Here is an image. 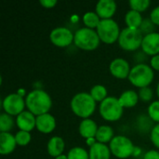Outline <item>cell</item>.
<instances>
[{"instance_id": "2e32d148", "label": "cell", "mask_w": 159, "mask_h": 159, "mask_svg": "<svg viewBox=\"0 0 159 159\" xmlns=\"http://www.w3.org/2000/svg\"><path fill=\"white\" fill-rule=\"evenodd\" d=\"M17 145L15 136L8 132L0 133V154L8 155L15 150Z\"/></svg>"}, {"instance_id": "484cf974", "label": "cell", "mask_w": 159, "mask_h": 159, "mask_svg": "<svg viewBox=\"0 0 159 159\" xmlns=\"http://www.w3.org/2000/svg\"><path fill=\"white\" fill-rule=\"evenodd\" d=\"M68 159H89V154L82 147L72 148L68 155Z\"/></svg>"}, {"instance_id": "e575fe53", "label": "cell", "mask_w": 159, "mask_h": 159, "mask_svg": "<svg viewBox=\"0 0 159 159\" xmlns=\"http://www.w3.org/2000/svg\"><path fill=\"white\" fill-rule=\"evenodd\" d=\"M143 159H159V152L156 150H150L144 155Z\"/></svg>"}, {"instance_id": "7c38bea8", "label": "cell", "mask_w": 159, "mask_h": 159, "mask_svg": "<svg viewBox=\"0 0 159 159\" xmlns=\"http://www.w3.org/2000/svg\"><path fill=\"white\" fill-rule=\"evenodd\" d=\"M142 49L147 55L153 57L159 54V33H151L145 34L142 43Z\"/></svg>"}, {"instance_id": "d6a6232c", "label": "cell", "mask_w": 159, "mask_h": 159, "mask_svg": "<svg viewBox=\"0 0 159 159\" xmlns=\"http://www.w3.org/2000/svg\"><path fill=\"white\" fill-rule=\"evenodd\" d=\"M150 20H152V22L156 25H158L159 26V6L155 7L151 14H150Z\"/></svg>"}, {"instance_id": "9c48e42d", "label": "cell", "mask_w": 159, "mask_h": 159, "mask_svg": "<svg viewBox=\"0 0 159 159\" xmlns=\"http://www.w3.org/2000/svg\"><path fill=\"white\" fill-rule=\"evenodd\" d=\"M26 103L21 95L19 93H12L7 95L2 102V107L6 114L9 116H19L23 112Z\"/></svg>"}, {"instance_id": "74e56055", "label": "cell", "mask_w": 159, "mask_h": 159, "mask_svg": "<svg viewBox=\"0 0 159 159\" xmlns=\"http://www.w3.org/2000/svg\"><path fill=\"white\" fill-rule=\"evenodd\" d=\"M157 96H158L159 98V82L158 84H157Z\"/></svg>"}, {"instance_id": "5bb4252c", "label": "cell", "mask_w": 159, "mask_h": 159, "mask_svg": "<svg viewBox=\"0 0 159 159\" xmlns=\"http://www.w3.org/2000/svg\"><path fill=\"white\" fill-rule=\"evenodd\" d=\"M116 10V4L114 0H100L96 5V13L102 20L111 19Z\"/></svg>"}, {"instance_id": "5b68a950", "label": "cell", "mask_w": 159, "mask_h": 159, "mask_svg": "<svg viewBox=\"0 0 159 159\" xmlns=\"http://www.w3.org/2000/svg\"><path fill=\"white\" fill-rule=\"evenodd\" d=\"M143 39V33L140 29L127 27L121 31L118 38V44L124 50L134 51L142 47Z\"/></svg>"}, {"instance_id": "8d00e7d4", "label": "cell", "mask_w": 159, "mask_h": 159, "mask_svg": "<svg viewBox=\"0 0 159 159\" xmlns=\"http://www.w3.org/2000/svg\"><path fill=\"white\" fill-rule=\"evenodd\" d=\"M55 159H68V157L65 156V155H61V156L57 157Z\"/></svg>"}, {"instance_id": "ac0fdd59", "label": "cell", "mask_w": 159, "mask_h": 159, "mask_svg": "<svg viewBox=\"0 0 159 159\" xmlns=\"http://www.w3.org/2000/svg\"><path fill=\"white\" fill-rule=\"evenodd\" d=\"M89 159H110V148L100 143H96L89 149Z\"/></svg>"}, {"instance_id": "7a4b0ae2", "label": "cell", "mask_w": 159, "mask_h": 159, "mask_svg": "<svg viewBox=\"0 0 159 159\" xmlns=\"http://www.w3.org/2000/svg\"><path fill=\"white\" fill-rule=\"evenodd\" d=\"M71 109L75 115L84 119L89 118L96 109V102L89 93L75 94L71 101Z\"/></svg>"}, {"instance_id": "9a60e30c", "label": "cell", "mask_w": 159, "mask_h": 159, "mask_svg": "<svg viewBox=\"0 0 159 159\" xmlns=\"http://www.w3.org/2000/svg\"><path fill=\"white\" fill-rule=\"evenodd\" d=\"M38 131L48 134L52 132L56 128V120L50 114H44L36 116V126Z\"/></svg>"}, {"instance_id": "4fadbf2b", "label": "cell", "mask_w": 159, "mask_h": 159, "mask_svg": "<svg viewBox=\"0 0 159 159\" xmlns=\"http://www.w3.org/2000/svg\"><path fill=\"white\" fill-rule=\"evenodd\" d=\"M16 124L20 130L30 132L36 126V117L30 111H23L17 116Z\"/></svg>"}, {"instance_id": "277c9868", "label": "cell", "mask_w": 159, "mask_h": 159, "mask_svg": "<svg viewBox=\"0 0 159 159\" xmlns=\"http://www.w3.org/2000/svg\"><path fill=\"white\" fill-rule=\"evenodd\" d=\"M154 79V72L152 67L140 63L135 65L129 73V80L130 83L140 89L148 87Z\"/></svg>"}, {"instance_id": "603a6c76", "label": "cell", "mask_w": 159, "mask_h": 159, "mask_svg": "<svg viewBox=\"0 0 159 159\" xmlns=\"http://www.w3.org/2000/svg\"><path fill=\"white\" fill-rule=\"evenodd\" d=\"M102 20H100V17L98 16V14L96 12H87L84 14L83 16V22L84 24L90 29H94L97 28L100 24Z\"/></svg>"}, {"instance_id": "8992f818", "label": "cell", "mask_w": 159, "mask_h": 159, "mask_svg": "<svg viewBox=\"0 0 159 159\" xmlns=\"http://www.w3.org/2000/svg\"><path fill=\"white\" fill-rule=\"evenodd\" d=\"M100 114L107 121H117L123 115V107L116 97H107L100 104Z\"/></svg>"}, {"instance_id": "f1b7e54d", "label": "cell", "mask_w": 159, "mask_h": 159, "mask_svg": "<svg viewBox=\"0 0 159 159\" xmlns=\"http://www.w3.org/2000/svg\"><path fill=\"white\" fill-rule=\"evenodd\" d=\"M148 115L153 121L159 123V101H156L149 105Z\"/></svg>"}, {"instance_id": "30bf717a", "label": "cell", "mask_w": 159, "mask_h": 159, "mask_svg": "<svg viewBox=\"0 0 159 159\" xmlns=\"http://www.w3.org/2000/svg\"><path fill=\"white\" fill-rule=\"evenodd\" d=\"M49 39L56 47L65 48L72 44L75 39V34L65 27H57L51 31Z\"/></svg>"}, {"instance_id": "44dd1931", "label": "cell", "mask_w": 159, "mask_h": 159, "mask_svg": "<svg viewBox=\"0 0 159 159\" xmlns=\"http://www.w3.org/2000/svg\"><path fill=\"white\" fill-rule=\"evenodd\" d=\"M95 139L97 143L105 144L106 143H110L114 139V130L110 126H101L99 127Z\"/></svg>"}, {"instance_id": "8fae6325", "label": "cell", "mask_w": 159, "mask_h": 159, "mask_svg": "<svg viewBox=\"0 0 159 159\" xmlns=\"http://www.w3.org/2000/svg\"><path fill=\"white\" fill-rule=\"evenodd\" d=\"M109 70L113 76L119 79H125L127 77L129 78L131 69L129 68V64L126 60L122 58H116L111 61Z\"/></svg>"}, {"instance_id": "e0dca14e", "label": "cell", "mask_w": 159, "mask_h": 159, "mask_svg": "<svg viewBox=\"0 0 159 159\" xmlns=\"http://www.w3.org/2000/svg\"><path fill=\"white\" fill-rule=\"evenodd\" d=\"M98 129L99 127L97 126L95 121H93L92 119L87 118L81 121L79 125V133L81 137L88 140V139L95 138Z\"/></svg>"}, {"instance_id": "7402d4cb", "label": "cell", "mask_w": 159, "mask_h": 159, "mask_svg": "<svg viewBox=\"0 0 159 159\" xmlns=\"http://www.w3.org/2000/svg\"><path fill=\"white\" fill-rule=\"evenodd\" d=\"M143 18L140 12L135 11V10H129L127 12L125 16V22L129 28H133V29H140L142 23H143Z\"/></svg>"}, {"instance_id": "83f0119b", "label": "cell", "mask_w": 159, "mask_h": 159, "mask_svg": "<svg viewBox=\"0 0 159 159\" xmlns=\"http://www.w3.org/2000/svg\"><path fill=\"white\" fill-rule=\"evenodd\" d=\"M15 139H16V143L18 145L25 146L28 143H30V142H31V134H30V132L20 130L16 133Z\"/></svg>"}, {"instance_id": "52a82bcc", "label": "cell", "mask_w": 159, "mask_h": 159, "mask_svg": "<svg viewBox=\"0 0 159 159\" xmlns=\"http://www.w3.org/2000/svg\"><path fill=\"white\" fill-rule=\"evenodd\" d=\"M110 150L116 157L125 159L134 154L135 147L129 138L119 135L114 137L110 142Z\"/></svg>"}, {"instance_id": "f546056e", "label": "cell", "mask_w": 159, "mask_h": 159, "mask_svg": "<svg viewBox=\"0 0 159 159\" xmlns=\"http://www.w3.org/2000/svg\"><path fill=\"white\" fill-rule=\"evenodd\" d=\"M139 98L142 101H143V102H149V101H151L152 98H153V90L150 88H148V87L140 89Z\"/></svg>"}, {"instance_id": "ffe728a7", "label": "cell", "mask_w": 159, "mask_h": 159, "mask_svg": "<svg viewBox=\"0 0 159 159\" xmlns=\"http://www.w3.org/2000/svg\"><path fill=\"white\" fill-rule=\"evenodd\" d=\"M118 100L123 108H131L138 103L139 95L134 90H127L121 94Z\"/></svg>"}, {"instance_id": "d590c367", "label": "cell", "mask_w": 159, "mask_h": 159, "mask_svg": "<svg viewBox=\"0 0 159 159\" xmlns=\"http://www.w3.org/2000/svg\"><path fill=\"white\" fill-rule=\"evenodd\" d=\"M151 66H152L153 69L159 71V54L154 56L151 59Z\"/></svg>"}, {"instance_id": "6da1fadb", "label": "cell", "mask_w": 159, "mask_h": 159, "mask_svg": "<svg viewBox=\"0 0 159 159\" xmlns=\"http://www.w3.org/2000/svg\"><path fill=\"white\" fill-rule=\"evenodd\" d=\"M25 103L28 110L36 116L48 114L52 106L50 96L42 89H34L28 93Z\"/></svg>"}, {"instance_id": "1f68e13d", "label": "cell", "mask_w": 159, "mask_h": 159, "mask_svg": "<svg viewBox=\"0 0 159 159\" xmlns=\"http://www.w3.org/2000/svg\"><path fill=\"white\" fill-rule=\"evenodd\" d=\"M152 20H145L144 21H143L141 27H140V30L142 33H146V34H151V33H154L153 30H154V26L152 25Z\"/></svg>"}, {"instance_id": "ba28073f", "label": "cell", "mask_w": 159, "mask_h": 159, "mask_svg": "<svg viewBox=\"0 0 159 159\" xmlns=\"http://www.w3.org/2000/svg\"><path fill=\"white\" fill-rule=\"evenodd\" d=\"M118 24L112 19L102 20L97 27V34L100 39L105 44H113L118 40L120 35Z\"/></svg>"}, {"instance_id": "4dcf8cb0", "label": "cell", "mask_w": 159, "mask_h": 159, "mask_svg": "<svg viewBox=\"0 0 159 159\" xmlns=\"http://www.w3.org/2000/svg\"><path fill=\"white\" fill-rule=\"evenodd\" d=\"M151 141L153 144L159 149V123L153 128L151 131Z\"/></svg>"}, {"instance_id": "4316f807", "label": "cell", "mask_w": 159, "mask_h": 159, "mask_svg": "<svg viewBox=\"0 0 159 159\" xmlns=\"http://www.w3.org/2000/svg\"><path fill=\"white\" fill-rule=\"evenodd\" d=\"M150 4L151 2L149 0H130L129 1V6L131 9L138 11L140 13L146 10L149 7Z\"/></svg>"}, {"instance_id": "3957f363", "label": "cell", "mask_w": 159, "mask_h": 159, "mask_svg": "<svg viewBox=\"0 0 159 159\" xmlns=\"http://www.w3.org/2000/svg\"><path fill=\"white\" fill-rule=\"evenodd\" d=\"M100 37L93 29L85 27L77 30L75 34V45L83 50H94L100 45Z\"/></svg>"}, {"instance_id": "d6986e66", "label": "cell", "mask_w": 159, "mask_h": 159, "mask_svg": "<svg viewBox=\"0 0 159 159\" xmlns=\"http://www.w3.org/2000/svg\"><path fill=\"white\" fill-rule=\"evenodd\" d=\"M64 150V142L59 136L52 137L48 143V153L52 157H57L62 155Z\"/></svg>"}, {"instance_id": "d4e9b609", "label": "cell", "mask_w": 159, "mask_h": 159, "mask_svg": "<svg viewBox=\"0 0 159 159\" xmlns=\"http://www.w3.org/2000/svg\"><path fill=\"white\" fill-rule=\"evenodd\" d=\"M14 126V120L11 116L3 113L0 115V131L1 132H8L12 129Z\"/></svg>"}, {"instance_id": "836d02e7", "label": "cell", "mask_w": 159, "mask_h": 159, "mask_svg": "<svg viewBox=\"0 0 159 159\" xmlns=\"http://www.w3.org/2000/svg\"><path fill=\"white\" fill-rule=\"evenodd\" d=\"M40 4L43 7L46 8H52L57 5L56 0H40Z\"/></svg>"}, {"instance_id": "cb8c5ba5", "label": "cell", "mask_w": 159, "mask_h": 159, "mask_svg": "<svg viewBox=\"0 0 159 159\" xmlns=\"http://www.w3.org/2000/svg\"><path fill=\"white\" fill-rule=\"evenodd\" d=\"M91 97L95 100V102H103L107 98V90L104 86L102 85H96L90 89Z\"/></svg>"}]
</instances>
